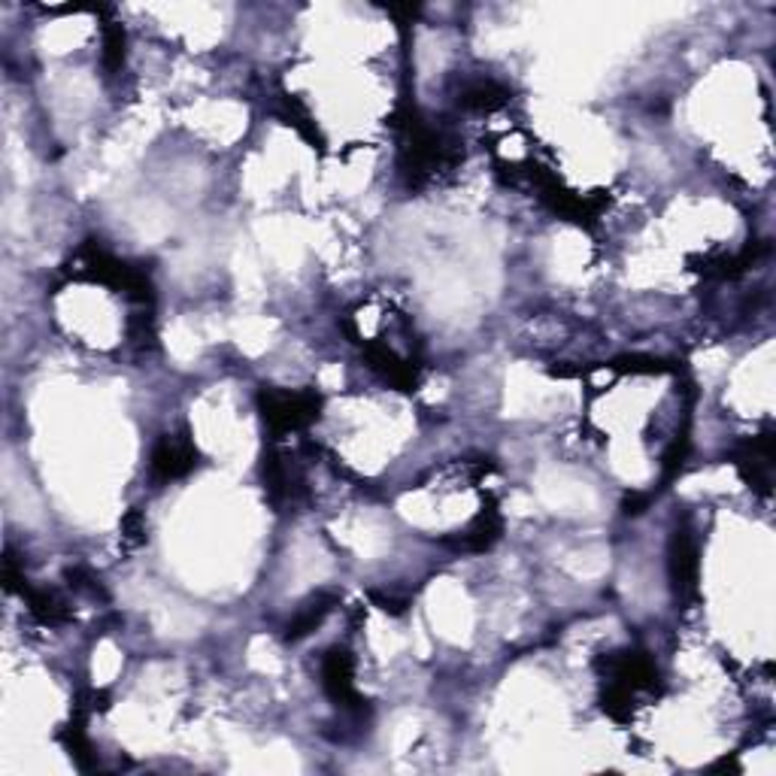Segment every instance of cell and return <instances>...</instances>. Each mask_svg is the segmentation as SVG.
<instances>
[{"label":"cell","mask_w":776,"mask_h":776,"mask_svg":"<svg viewBox=\"0 0 776 776\" xmlns=\"http://www.w3.org/2000/svg\"><path fill=\"white\" fill-rule=\"evenodd\" d=\"M597 670L604 673L606 682L625 686L628 691H653L658 686V667L646 653H610L606 658H597Z\"/></svg>","instance_id":"cell-8"},{"label":"cell","mask_w":776,"mask_h":776,"mask_svg":"<svg viewBox=\"0 0 776 776\" xmlns=\"http://www.w3.org/2000/svg\"><path fill=\"white\" fill-rule=\"evenodd\" d=\"M201 452L194 446V440L188 436V431L180 434H164L152 449V459H149V471L155 476L158 483H173L182 479L197 467Z\"/></svg>","instance_id":"cell-6"},{"label":"cell","mask_w":776,"mask_h":776,"mask_svg":"<svg viewBox=\"0 0 776 776\" xmlns=\"http://www.w3.org/2000/svg\"><path fill=\"white\" fill-rule=\"evenodd\" d=\"M319 410H322V398L315 391H282V388L258 391V412L277 436L303 431L306 424L319 419Z\"/></svg>","instance_id":"cell-3"},{"label":"cell","mask_w":776,"mask_h":776,"mask_svg":"<svg viewBox=\"0 0 776 776\" xmlns=\"http://www.w3.org/2000/svg\"><path fill=\"white\" fill-rule=\"evenodd\" d=\"M279 116L285 119V125H291L294 131L301 133L303 140H310L313 146H325V140L319 137V128H315V121H313V116L306 112V107H303L301 100L298 97H291V95H282V107H279Z\"/></svg>","instance_id":"cell-15"},{"label":"cell","mask_w":776,"mask_h":776,"mask_svg":"<svg viewBox=\"0 0 776 776\" xmlns=\"http://www.w3.org/2000/svg\"><path fill=\"white\" fill-rule=\"evenodd\" d=\"M322 689L331 701L337 703L343 713L349 715H367V701H364L358 689H355V658L349 649H327L322 658Z\"/></svg>","instance_id":"cell-5"},{"label":"cell","mask_w":776,"mask_h":776,"mask_svg":"<svg viewBox=\"0 0 776 776\" xmlns=\"http://www.w3.org/2000/svg\"><path fill=\"white\" fill-rule=\"evenodd\" d=\"M731 459L737 464L740 476L750 483V488H755L758 495H770V483H774V434L764 431V434L743 440Z\"/></svg>","instance_id":"cell-7"},{"label":"cell","mask_w":776,"mask_h":776,"mask_svg":"<svg viewBox=\"0 0 776 776\" xmlns=\"http://www.w3.org/2000/svg\"><path fill=\"white\" fill-rule=\"evenodd\" d=\"M22 597L28 601V610L43 625H61V622L71 618V606H67V601L55 589H31V585H24Z\"/></svg>","instance_id":"cell-14"},{"label":"cell","mask_w":776,"mask_h":776,"mask_svg":"<svg viewBox=\"0 0 776 776\" xmlns=\"http://www.w3.org/2000/svg\"><path fill=\"white\" fill-rule=\"evenodd\" d=\"M261 473H265L267 497H270L277 507H282V504H298V500H301L303 479L301 473H298V467H294L289 459H282L279 452H267Z\"/></svg>","instance_id":"cell-10"},{"label":"cell","mask_w":776,"mask_h":776,"mask_svg":"<svg viewBox=\"0 0 776 776\" xmlns=\"http://www.w3.org/2000/svg\"><path fill=\"white\" fill-rule=\"evenodd\" d=\"M364 358L370 362V367H374L376 374L386 376L388 382H391V386H398L400 391H410V388L419 382L416 364L407 362V358H400L398 352L388 349L386 343H376V340L364 343Z\"/></svg>","instance_id":"cell-11"},{"label":"cell","mask_w":776,"mask_h":776,"mask_svg":"<svg viewBox=\"0 0 776 776\" xmlns=\"http://www.w3.org/2000/svg\"><path fill=\"white\" fill-rule=\"evenodd\" d=\"M646 504H649V495H628L625 497V504H622V513H625V516H640L643 509H646Z\"/></svg>","instance_id":"cell-22"},{"label":"cell","mask_w":776,"mask_h":776,"mask_svg":"<svg viewBox=\"0 0 776 776\" xmlns=\"http://www.w3.org/2000/svg\"><path fill=\"white\" fill-rule=\"evenodd\" d=\"M500 531H504V519H500V513H497L495 497H488L483 513H479L464 531L455 534V537H446V540H440V543L455 549V552H485V549H492V546L500 540Z\"/></svg>","instance_id":"cell-9"},{"label":"cell","mask_w":776,"mask_h":776,"mask_svg":"<svg viewBox=\"0 0 776 776\" xmlns=\"http://www.w3.org/2000/svg\"><path fill=\"white\" fill-rule=\"evenodd\" d=\"M61 743H64V750L71 752V758L83 770L91 767V740L85 734V713H76L71 725L61 731Z\"/></svg>","instance_id":"cell-16"},{"label":"cell","mask_w":776,"mask_h":776,"mask_svg":"<svg viewBox=\"0 0 776 776\" xmlns=\"http://www.w3.org/2000/svg\"><path fill=\"white\" fill-rule=\"evenodd\" d=\"M128 55V34L119 22L104 24V67L107 73H119Z\"/></svg>","instance_id":"cell-17"},{"label":"cell","mask_w":776,"mask_h":776,"mask_svg":"<svg viewBox=\"0 0 776 776\" xmlns=\"http://www.w3.org/2000/svg\"><path fill=\"white\" fill-rule=\"evenodd\" d=\"M370 597H374V604L379 606V610H386L388 616H400V613H407V597H395V594H379V592H370Z\"/></svg>","instance_id":"cell-21"},{"label":"cell","mask_w":776,"mask_h":776,"mask_svg":"<svg viewBox=\"0 0 776 776\" xmlns=\"http://www.w3.org/2000/svg\"><path fill=\"white\" fill-rule=\"evenodd\" d=\"M509 88L495 83V79H473L459 91V107L473 109V112H495V109L507 107Z\"/></svg>","instance_id":"cell-13"},{"label":"cell","mask_w":776,"mask_h":776,"mask_svg":"<svg viewBox=\"0 0 776 776\" xmlns=\"http://www.w3.org/2000/svg\"><path fill=\"white\" fill-rule=\"evenodd\" d=\"M337 606V594L334 592H319L313 594L306 604L298 606V613L289 618L285 625V640L298 643L303 637H310L313 630H319L325 625V618L331 616V610Z\"/></svg>","instance_id":"cell-12"},{"label":"cell","mask_w":776,"mask_h":776,"mask_svg":"<svg viewBox=\"0 0 776 776\" xmlns=\"http://www.w3.org/2000/svg\"><path fill=\"white\" fill-rule=\"evenodd\" d=\"M391 125L400 131V176L410 188H422L436 173L459 164V140H452L446 131L424 121L422 112L410 100H400Z\"/></svg>","instance_id":"cell-1"},{"label":"cell","mask_w":776,"mask_h":776,"mask_svg":"<svg viewBox=\"0 0 776 776\" xmlns=\"http://www.w3.org/2000/svg\"><path fill=\"white\" fill-rule=\"evenodd\" d=\"M698 573H701L698 540H694L689 525H679L667 543V576H670V589L677 594L679 604H689L698 594Z\"/></svg>","instance_id":"cell-4"},{"label":"cell","mask_w":776,"mask_h":776,"mask_svg":"<svg viewBox=\"0 0 776 776\" xmlns=\"http://www.w3.org/2000/svg\"><path fill=\"white\" fill-rule=\"evenodd\" d=\"M613 367L622 370V374H643V376L667 374V370H673L667 362H661V358H649V355H625V358H616Z\"/></svg>","instance_id":"cell-19"},{"label":"cell","mask_w":776,"mask_h":776,"mask_svg":"<svg viewBox=\"0 0 776 776\" xmlns=\"http://www.w3.org/2000/svg\"><path fill=\"white\" fill-rule=\"evenodd\" d=\"M64 580H67V585H71L76 594H88V597H100V601H107V592H104L100 580H97L91 570L83 568V564L64 570Z\"/></svg>","instance_id":"cell-18"},{"label":"cell","mask_w":776,"mask_h":776,"mask_svg":"<svg viewBox=\"0 0 776 776\" xmlns=\"http://www.w3.org/2000/svg\"><path fill=\"white\" fill-rule=\"evenodd\" d=\"M121 534H125V540L131 546H140L146 540V519L140 509H131L125 519H121Z\"/></svg>","instance_id":"cell-20"},{"label":"cell","mask_w":776,"mask_h":776,"mask_svg":"<svg viewBox=\"0 0 776 776\" xmlns=\"http://www.w3.org/2000/svg\"><path fill=\"white\" fill-rule=\"evenodd\" d=\"M79 279H91L100 285L121 291L128 301L140 303V306H152L155 301V289H152V279L146 273L143 267H133L128 261H119L116 255H109L104 246H97L95 240L85 242L83 255H79Z\"/></svg>","instance_id":"cell-2"}]
</instances>
